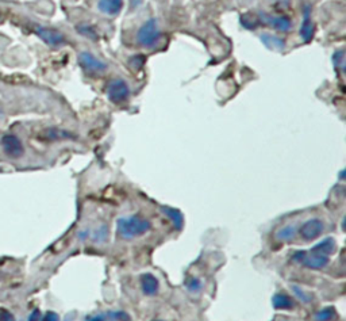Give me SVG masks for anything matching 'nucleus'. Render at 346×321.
Returning <instances> with one entry per match:
<instances>
[{
	"label": "nucleus",
	"mask_w": 346,
	"mask_h": 321,
	"mask_svg": "<svg viewBox=\"0 0 346 321\" xmlns=\"http://www.w3.org/2000/svg\"><path fill=\"white\" fill-rule=\"evenodd\" d=\"M152 229V222L141 214L122 217L118 220V235L123 240H133L135 237L144 236Z\"/></svg>",
	"instance_id": "1"
},
{
	"label": "nucleus",
	"mask_w": 346,
	"mask_h": 321,
	"mask_svg": "<svg viewBox=\"0 0 346 321\" xmlns=\"http://www.w3.org/2000/svg\"><path fill=\"white\" fill-rule=\"evenodd\" d=\"M162 33L160 28L157 19H148L141 27L138 28L135 41L140 46L145 49H150L157 46L161 41Z\"/></svg>",
	"instance_id": "2"
},
{
	"label": "nucleus",
	"mask_w": 346,
	"mask_h": 321,
	"mask_svg": "<svg viewBox=\"0 0 346 321\" xmlns=\"http://www.w3.org/2000/svg\"><path fill=\"white\" fill-rule=\"evenodd\" d=\"M130 97V89L127 81L123 80V79H114L109 83L107 85V98L110 101L115 103V105H119V103H123L129 99Z\"/></svg>",
	"instance_id": "3"
},
{
	"label": "nucleus",
	"mask_w": 346,
	"mask_h": 321,
	"mask_svg": "<svg viewBox=\"0 0 346 321\" xmlns=\"http://www.w3.org/2000/svg\"><path fill=\"white\" fill-rule=\"evenodd\" d=\"M0 145H2L3 152L6 153V156H8L10 159H19V157L23 156V142L16 134H12V133L4 134L0 140Z\"/></svg>",
	"instance_id": "4"
},
{
	"label": "nucleus",
	"mask_w": 346,
	"mask_h": 321,
	"mask_svg": "<svg viewBox=\"0 0 346 321\" xmlns=\"http://www.w3.org/2000/svg\"><path fill=\"white\" fill-rule=\"evenodd\" d=\"M79 61H80L81 68L84 69L87 73L91 75H99V73L105 72L106 69L109 68V65L106 64L105 61L99 60L95 54L91 52H81L79 54Z\"/></svg>",
	"instance_id": "5"
},
{
	"label": "nucleus",
	"mask_w": 346,
	"mask_h": 321,
	"mask_svg": "<svg viewBox=\"0 0 346 321\" xmlns=\"http://www.w3.org/2000/svg\"><path fill=\"white\" fill-rule=\"evenodd\" d=\"M325 230V222L321 218H310L299 229V233L304 241H313L318 239Z\"/></svg>",
	"instance_id": "6"
},
{
	"label": "nucleus",
	"mask_w": 346,
	"mask_h": 321,
	"mask_svg": "<svg viewBox=\"0 0 346 321\" xmlns=\"http://www.w3.org/2000/svg\"><path fill=\"white\" fill-rule=\"evenodd\" d=\"M36 33L41 40L50 45V46H53V48H60V46L66 44L65 37L58 30H54V28L38 26V27H36Z\"/></svg>",
	"instance_id": "7"
},
{
	"label": "nucleus",
	"mask_w": 346,
	"mask_h": 321,
	"mask_svg": "<svg viewBox=\"0 0 346 321\" xmlns=\"http://www.w3.org/2000/svg\"><path fill=\"white\" fill-rule=\"evenodd\" d=\"M125 6V0H97V11L101 12L103 15L117 16L121 14Z\"/></svg>",
	"instance_id": "8"
},
{
	"label": "nucleus",
	"mask_w": 346,
	"mask_h": 321,
	"mask_svg": "<svg viewBox=\"0 0 346 321\" xmlns=\"http://www.w3.org/2000/svg\"><path fill=\"white\" fill-rule=\"evenodd\" d=\"M329 263H330L329 256L319 255V253H311V255H307L306 253V256H304V259L302 261V265L310 270H322Z\"/></svg>",
	"instance_id": "9"
},
{
	"label": "nucleus",
	"mask_w": 346,
	"mask_h": 321,
	"mask_svg": "<svg viewBox=\"0 0 346 321\" xmlns=\"http://www.w3.org/2000/svg\"><path fill=\"white\" fill-rule=\"evenodd\" d=\"M160 289V283H158L157 278L152 275V274H144L141 277V290L145 296H156Z\"/></svg>",
	"instance_id": "10"
},
{
	"label": "nucleus",
	"mask_w": 346,
	"mask_h": 321,
	"mask_svg": "<svg viewBox=\"0 0 346 321\" xmlns=\"http://www.w3.org/2000/svg\"><path fill=\"white\" fill-rule=\"evenodd\" d=\"M337 251V243L333 237H327L323 241H321L318 245H315L314 248L311 249V253H319V255H325V256H330Z\"/></svg>",
	"instance_id": "11"
},
{
	"label": "nucleus",
	"mask_w": 346,
	"mask_h": 321,
	"mask_svg": "<svg viewBox=\"0 0 346 321\" xmlns=\"http://www.w3.org/2000/svg\"><path fill=\"white\" fill-rule=\"evenodd\" d=\"M264 20L265 23H268L269 26H272L273 28L279 30V32L287 33L291 28V20L290 18L287 16H264Z\"/></svg>",
	"instance_id": "12"
},
{
	"label": "nucleus",
	"mask_w": 346,
	"mask_h": 321,
	"mask_svg": "<svg viewBox=\"0 0 346 321\" xmlns=\"http://www.w3.org/2000/svg\"><path fill=\"white\" fill-rule=\"evenodd\" d=\"M272 302H273L274 308L279 310H290L294 309L295 306L294 300L286 293H278L273 297Z\"/></svg>",
	"instance_id": "13"
},
{
	"label": "nucleus",
	"mask_w": 346,
	"mask_h": 321,
	"mask_svg": "<svg viewBox=\"0 0 346 321\" xmlns=\"http://www.w3.org/2000/svg\"><path fill=\"white\" fill-rule=\"evenodd\" d=\"M300 34H302L303 40L306 41V42H308V41L313 38V36H314V26L311 23L310 10H308V8H307L306 12H304V20H303Z\"/></svg>",
	"instance_id": "14"
},
{
	"label": "nucleus",
	"mask_w": 346,
	"mask_h": 321,
	"mask_svg": "<svg viewBox=\"0 0 346 321\" xmlns=\"http://www.w3.org/2000/svg\"><path fill=\"white\" fill-rule=\"evenodd\" d=\"M296 232H298V228L295 225H287V226L279 229L274 236L280 241H291L296 236Z\"/></svg>",
	"instance_id": "15"
},
{
	"label": "nucleus",
	"mask_w": 346,
	"mask_h": 321,
	"mask_svg": "<svg viewBox=\"0 0 346 321\" xmlns=\"http://www.w3.org/2000/svg\"><path fill=\"white\" fill-rule=\"evenodd\" d=\"M164 212H165L166 216L169 217L170 220H172L173 225H175L177 229H181V226H183V216H181L177 210L169 209V208H165Z\"/></svg>",
	"instance_id": "16"
},
{
	"label": "nucleus",
	"mask_w": 346,
	"mask_h": 321,
	"mask_svg": "<svg viewBox=\"0 0 346 321\" xmlns=\"http://www.w3.org/2000/svg\"><path fill=\"white\" fill-rule=\"evenodd\" d=\"M334 317H335L334 308H325V309L319 310L318 313L315 314V320L317 321H331Z\"/></svg>",
	"instance_id": "17"
},
{
	"label": "nucleus",
	"mask_w": 346,
	"mask_h": 321,
	"mask_svg": "<svg viewBox=\"0 0 346 321\" xmlns=\"http://www.w3.org/2000/svg\"><path fill=\"white\" fill-rule=\"evenodd\" d=\"M68 136H69V133L62 132V130H58V129H49V130L45 132V138H48V140H50V141L61 140V138H65V137H68Z\"/></svg>",
	"instance_id": "18"
},
{
	"label": "nucleus",
	"mask_w": 346,
	"mask_h": 321,
	"mask_svg": "<svg viewBox=\"0 0 346 321\" xmlns=\"http://www.w3.org/2000/svg\"><path fill=\"white\" fill-rule=\"evenodd\" d=\"M106 237H107V228L103 225V226H100V228L97 229L96 232L93 233L92 240L96 241V243H101V241L106 240Z\"/></svg>",
	"instance_id": "19"
},
{
	"label": "nucleus",
	"mask_w": 346,
	"mask_h": 321,
	"mask_svg": "<svg viewBox=\"0 0 346 321\" xmlns=\"http://www.w3.org/2000/svg\"><path fill=\"white\" fill-rule=\"evenodd\" d=\"M292 290H294L295 296L300 300V301L306 302V304H308V302L311 301V297L308 296V294L306 293V291H303L300 287H298V286H292Z\"/></svg>",
	"instance_id": "20"
},
{
	"label": "nucleus",
	"mask_w": 346,
	"mask_h": 321,
	"mask_svg": "<svg viewBox=\"0 0 346 321\" xmlns=\"http://www.w3.org/2000/svg\"><path fill=\"white\" fill-rule=\"evenodd\" d=\"M107 316L113 317L114 320H117V321H131L129 314L126 313V312H122V310H119V312H110Z\"/></svg>",
	"instance_id": "21"
},
{
	"label": "nucleus",
	"mask_w": 346,
	"mask_h": 321,
	"mask_svg": "<svg viewBox=\"0 0 346 321\" xmlns=\"http://www.w3.org/2000/svg\"><path fill=\"white\" fill-rule=\"evenodd\" d=\"M187 287H188L189 291H199L201 289V283L199 279L191 278V279L187 281Z\"/></svg>",
	"instance_id": "22"
},
{
	"label": "nucleus",
	"mask_w": 346,
	"mask_h": 321,
	"mask_svg": "<svg viewBox=\"0 0 346 321\" xmlns=\"http://www.w3.org/2000/svg\"><path fill=\"white\" fill-rule=\"evenodd\" d=\"M0 321H16L15 316L6 308H0Z\"/></svg>",
	"instance_id": "23"
},
{
	"label": "nucleus",
	"mask_w": 346,
	"mask_h": 321,
	"mask_svg": "<svg viewBox=\"0 0 346 321\" xmlns=\"http://www.w3.org/2000/svg\"><path fill=\"white\" fill-rule=\"evenodd\" d=\"M42 321H60V317L54 312H46V314L42 316Z\"/></svg>",
	"instance_id": "24"
},
{
	"label": "nucleus",
	"mask_w": 346,
	"mask_h": 321,
	"mask_svg": "<svg viewBox=\"0 0 346 321\" xmlns=\"http://www.w3.org/2000/svg\"><path fill=\"white\" fill-rule=\"evenodd\" d=\"M28 321H42V313L40 309H34L28 316Z\"/></svg>",
	"instance_id": "25"
},
{
	"label": "nucleus",
	"mask_w": 346,
	"mask_h": 321,
	"mask_svg": "<svg viewBox=\"0 0 346 321\" xmlns=\"http://www.w3.org/2000/svg\"><path fill=\"white\" fill-rule=\"evenodd\" d=\"M106 318H107V314H96V316L89 318L88 321H106Z\"/></svg>",
	"instance_id": "26"
},
{
	"label": "nucleus",
	"mask_w": 346,
	"mask_h": 321,
	"mask_svg": "<svg viewBox=\"0 0 346 321\" xmlns=\"http://www.w3.org/2000/svg\"><path fill=\"white\" fill-rule=\"evenodd\" d=\"M156 321H160V320H156Z\"/></svg>",
	"instance_id": "27"
}]
</instances>
